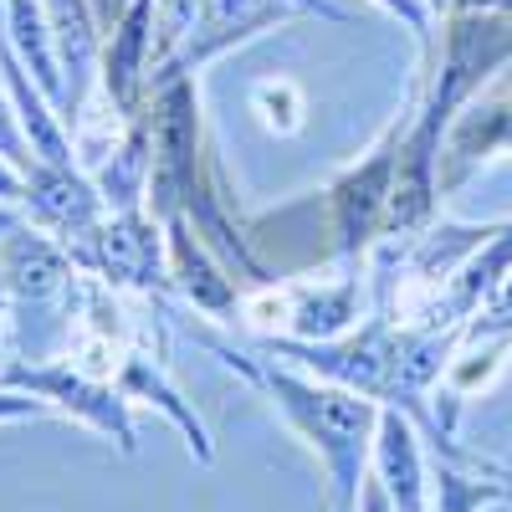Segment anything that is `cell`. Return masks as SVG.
I'll use <instances>...</instances> for the list:
<instances>
[{"label": "cell", "mask_w": 512, "mask_h": 512, "mask_svg": "<svg viewBox=\"0 0 512 512\" xmlns=\"http://www.w3.org/2000/svg\"><path fill=\"white\" fill-rule=\"evenodd\" d=\"M226 359L241 364V374L251 384H262L272 395V405L282 410V420L292 425V436L323 461L333 512H354L359 487L369 477V461H374V436H379L384 405L349 390V384L292 374L287 364H251L241 354H226Z\"/></svg>", "instance_id": "cell-1"}, {"label": "cell", "mask_w": 512, "mask_h": 512, "mask_svg": "<svg viewBox=\"0 0 512 512\" xmlns=\"http://www.w3.org/2000/svg\"><path fill=\"white\" fill-rule=\"evenodd\" d=\"M195 154H200V103L185 72L159 77L154 113H149V210L154 221L185 216L195 190Z\"/></svg>", "instance_id": "cell-2"}, {"label": "cell", "mask_w": 512, "mask_h": 512, "mask_svg": "<svg viewBox=\"0 0 512 512\" xmlns=\"http://www.w3.org/2000/svg\"><path fill=\"white\" fill-rule=\"evenodd\" d=\"M0 379L16 384V390H26V395H36L47 410H62V415H72V420H82V425H93L98 436L118 441V451H134V420H128L123 395H113L108 384L88 379L82 369L16 359V364L0 369Z\"/></svg>", "instance_id": "cell-3"}, {"label": "cell", "mask_w": 512, "mask_h": 512, "mask_svg": "<svg viewBox=\"0 0 512 512\" xmlns=\"http://www.w3.org/2000/svg\"><path fill=\"white\" fill-rule=\"evenodd\" d=\"M297 11H323L333 16L328 6H318V0H200V16H195V31L185 36V47L169 57L159 67V77H175V72H195L205 67L210 57H221L231 47H241V41L262 36L282 21H292Z\"/></svg>", "instance_id": "cell-4"}, {"label": "cell", "mask_w": 512, "mask_h": 512, "mask_svg": "<svg viewBox=\"0 0 512 512\" xmlns=\"http://www.w3.org/2000/svg\"><path fill=\"white\" fill-rule=\"evenodd\" d=\"M108 216L113 210H108L103 190L88 175H77V164L72 169L31 164V175H26V221L41 226V231H52L67 251H77Z\"/></svg>", "instance_id": "cell-5"}, {"label": "cell", "mask_w": 512, "mask_h": 512, "mask_svg": "<svg viewBox=\"0 0 512 512\" xmlns=\"http://www.w3.org/2000/svg\"><path fill=\"white\" fill-rule=\"evenodd\" d=\"M395 159H400V134H390L379 149H369L364 164H354L344 180L328 190L333 221L344 236V251H359L390 226V195H395Z\"/></svg>", "instance_id": "cell-6"}, {"label": "cell", "mask_w": 512, "mask_h": 512, "mask_svg": "<svg viewBox=\"0 0 512 512\" xmlns=\"http://www.w3.org/2000/svg\"><path fill=\"white\" fill-rule=\"evenodd\" d=\"M77 267H88L123 287H154L159 277V221L144 210H113V216L72 251Z\"/></svg>", "instance_id": "cell-7"}, {"label": "cell", "mask_w": 512, "mask_h": 512, "mask_svg": "<svg viewBox=\"0 0 512 512\" xmlns=\"http://www.w3.org/2000/svg\"><path fill=\"white\" fill-rule=\"evenodd\" d=\"M420 425L384 405L379 415V436H374V461L369 472L379 477L384 497L395 502V512H431V472H425V456H420Z\"/></svg>", "instance_id": "cell-8"}, {"label": "cell", "mask_w": 512, "mask_h": 512, "mask_svg": "<svg viewBox=\"0 0 512 512\" xmlns=\"http://www.w3.org/2000/svg\"><path fill=\"white\" fill-rule=\"evenodd\" d=\"M52 21V41H57V62H62V82H67V103L62 118L72 123L77 108L88 103L93 93V72L98 67V16H93V0H41Z\"/></svg>", "instance_id": "cell-9"}, {"label": "cell", "mask_w": 512, "mask_h": 512, "mask_svg": "<svg viewBox=\"0 0 512 512\" xmlns=\"http://www.w3.org/2000/svg\"><path fill=\"white\" fill-rule=\"evenodd\" d=\"M154 72V0H134L123 11V21L108 31V47H103V93L139 113V93H144V77Z\"/></svg>", "instance_id": "cell-10"}, {"label": "cell", "mask_w": 512, "mask_h": 512, "mask_svg": "<svg viewBox=\"0 0 512 512\" xmlns=\"http://www.w3.org/2000/svg\"><path fill=\"white\" fill-rule=\"evenodd\" d=\"M0 36L11 41V52L26 62V72L36 77V88L47 93L62 113L67 103V82H62V62H57V41H52V21L41 0H6L0 11Z\"/></svg>", "instance_id": "cell-11"}, {"label": "cell", "mask_w": 512, "mask_h": 512, "mask_svg": "<svg viewBox=\"0 0 512 512\" xmlns=\"http://www.w3.org/2000/svg\"><path fill=\"white\" fill-rule=\"evenodd\" d=\"M169 226V267H175L180 287L195 308L205 313H231L236 308V292L226 282V272L210 262V246L190 236V216H175V221H164Z\"/></svg>", "instance_id": "cell-12"}, {"label": "cell", "mask_w": 512, "mask_h": 512, "mask_svg": "<svg viewBox=\"0 0 512 512\" xmlns=\"http://www.w3.org/2000/svg\"><path fill=\"white\" fill-rule=\"evenodd\" d=\"M123 395H139V400L159 405V410H164V415H169V420H175L180 431L190 436V451H195L200 461H216V451H210V436H205V420L180 400V390L159 374V364H154V359H128V369H123Z\"/></svg>", "instance_id": "cell-13"}, {"label": "cell", "mask_w": 512, "mask_h": 512, "mask_svg": "<svg viewBox=\"0 0 512 512\" xmlns=\"http://www.w3.org/2000/svg\"><path fill=\"white\" fill-rule=\"evenodd\" d=\"M497 502H512V487L497 477H472L446 456L431 477V512H487Z\"/></svg>", "instance_id": "cell-14"}, {"label": "cell", "mask_w": 512, "mask_h": 512, "mask_svg": "<svg viewBox=\"0 0 512 512\" xmlns=\"http://www.w3.org/2000/svg\"><path fill=\"white\" fill-rule=\"evenodd\" d=\"M195 16H200V0H154V72L185 47V36L195 31Z\"/></svg>", "instance_id": "cell-15"}, {"label": "cell", "mask_w": 512, "mask_h": 512, "mask_svg": "<svg viewBox=\"0 0 512 512\" xmlns=\"http://www.w3.org/2000/svg\"><path fill=\"white\" fill-rule=\"evenodd\" d=\"M0 154H6L21 175H31V164H41L31 139H26V128H21V113H16V98L6 88V77H0Z\"/></svg>", "instance_id": "cell-16"}, {"label": "cell", "mask_w": 512, "mask_h": 512, "mask_svg": "<svg viewBox=\"0 0 512 512\" xmlns=\"http://www.w3.org/2000/svg\"><path fill=\"white\" fill-rule=\"evenodd\" d=\"M379 6L390 11V16H400L415 31L420 47H431V6H425V0H379Z\"/></svg>", "instance_id": "cell-17"}, {"label": "cell", "mask_w": 512, "mask_h": 512, "mask_svg": "<svg viewBox=\"0 0 512 512\" xmlns=\"http://www.w3.org/2000/svg\"><path fill=\"white\" fill-rule=\"evenodd\" d=\"M41 410H47V405H41L36 395L16 390V384H0V425H6V420H31Z\"/></svg>", "instance_id": "cell-18"}, {"label": "cell", "mask_w": 512, "mask_h": 512, "mask_svg": "<svg viewBox=\"0 0 512 512\" xmlns=\"http://www.w3.org/2000/svg\"><path fill=\"white\" fill-rule=\"evenodd\" d=\"M0 200H6V205H26V175L6 154H0Z\"/></svg>", "instance_id": "cell-19"}, {"label": "cell", "mask_w": 512, "mask_h": 512, "mask_svg": "<svg viewBox=\"0 0 512 512\" xmlns=\"http://www.w3.org/2000/svg\"><path fill=\"white\" fill-rule=\"evenodd\" d=\"M354 512H395V502L384 497V487H379L374 472L364 477V487H359V507H354Z\"/></svg>", "instance_id": "cell-20"}, {"label": "cell", "mask_w": 512, "mask_h": 512, "mask_svg": "<svg viewBox=\"0 0 512 512\" xmlns=\"http://www.w3.org/2000/svg\"><path fill=\"white\" fill-rule=\"evenodd\" d=\"M134 6V0H93V16H98V26L103 31H113L118 21H123V11Z\"/></svg>", "instance_id": "cell-21"}, {"label": "cell", "mask_w": 512, "mask_h": 512, "mask_svg": "<svg viewBox=\"0 0 512 512\" xmlns=\"http://www.w3.org/2000/svg\"><path fill=\"white\" fill-rule=\"evenodd\" d=\"M21 221H26V216H21V205H6V200H0V241H6Z\"/></svg>", "instance_id": "cell-22"}, {"label": "cell", "mask_w": 512, "mask_h": 512, "mask_svg": "<svg viewBox=\"0 0 512 512\" xmlns=\"http://www.w3.org/2000/svg\"><path fill=\"white\" fill-rule=\"evenodd\" d=\"M461 11H512V0H461Z\"/></svg>", "instance_id": "cell-23"}, {"label": "cell", "mask_w": 512, "mask_h": 512, "mask_svg": "<svg viewBox=\"0 0 512 512\" xmlns=\"http://www.w3.org/2000/svg\"><path fill=\"white\" fill-rule=\"evenodd\" d=\"M6 318H11V303H6V292H0V338H6Z\"/></svg>", "instance_id": "cell-24"}, {"label": "cell", "mask_w": 512, "mask_h": 512, "mask_svg": "<svg viewBox=\"0 0 512 512\" xmlns=\"http://www.w3.org/2000/svg\"><path fill=\"white\" fill-rule=\"evenodd\" d=\"M0 11H6V0H0Z\"/></svg>", "instance_id": "cell-25"}, {"label": "cell", "mask_w": 512, "mask_h": 512, "mask_svg": "<svg viewBox=\"0 0 512 512\" xmlns=\"http://www.w3.org/2000/svg\"><path fill=\"white\" fill-rule=\"evenodd\" d=\"M0 384H6V379H0Z\"/></svg>", "instance_id": "cell-26"}]
</instances>
